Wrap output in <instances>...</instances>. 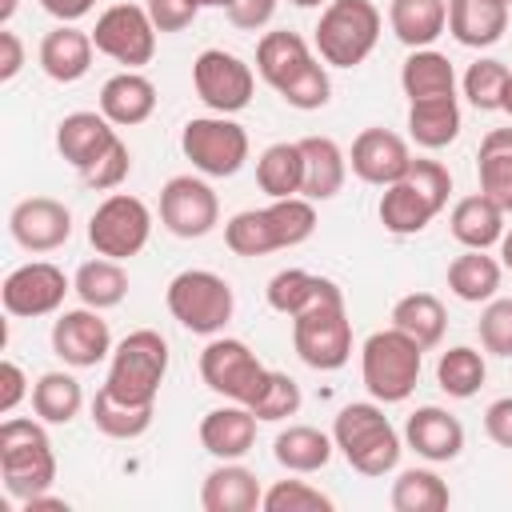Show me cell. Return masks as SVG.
I'll use <instances>...</instances> for the list:
<instances>
[{
    "instance_id": "6da1fadb",
    "label": "cell",
    "mask_w": 512,
    "mask_h": 512,
    "mask_svg": "<svg viewBox=\"0 0 512 512\" xmlns=\"http://www.w3.org/2000/svg\"><path fill=\"white\" fill-rule=\"evenodd\" d=\"M316 232V204L308 196H284L268 208H244L224 224V244L236 256H268L296 248Z\"/></svg>"
},
{
    "instance_id": "7a4b0ae2",
    "label": "cell",
    "mask_w": 512,
    "mask_h": 512,
    "mask_svg": "<svg viewBox=\"0 0 512 512\" xmlns=\"http://www.w3.org/2000/svg\"><path fill=\"white\" fill-rule=\"evenodd\" d=\"M448 192H452V176L440 160H428V156H412L408 172L384 188L380 196V224L392 232V236H416L424 232L448 204Z\"/></svg>"
},
{
    "instance_id": "3957f363",
    "label": "cell",
    "mask_w": 512,
    "mask_h": 512,
    "mask_svg": "<svg viewBox=\"0 0 512 512\" xmlns=\"http://www.w3.org/2000/svg\"><path fill=\"white\" fill-rule=\"evenodd\" d=\"M332 440L336 452L348 460V468H356L360 476H388L404 452V440L384 416L380 400L344 404L332 420Z\"/></svg>"
},
{
    "instance_id": "277c9868",
    "label": "cell",
    "mask_w": 512,
    "mask_h": 512,
    "mask_svg": "<svg viewBox=\"0 0 512 512\" xmlns=\"http://www.w3.org/2000/svg\"><path fill=\"white\" fill-rule=\"evenodd\" d=\"M0 480L4 492L20 504L48 492L56 484V452L44 432V420L28 416H4L0 424Z\"/></svg>"
},
{
    "instance_id": "5b68a950",
    "label": "cell",
    "mask_w": 512,
    "mask_h": 512,
    "mask_svg": "<svg viewBox=\"0 0 512 512\" xmlns=\"http://www.w3.org/2000/svg\"><path fill=\"white\" fill-rule=\"evenodd\" d=\"M420 364H424V348L400 328H380L360 344V380L368 396L380 404L408 400L420 380Z\"/></svg>"
},
{
    "instance_id": "8992f818",
    "label": "cell",
    "mask_w": 512,
    "mask_h": 512,
    "mask_svg": "<svg viewBox=\"0 0 512 512\" xmlns=\"http://www.w3.org/2000/svg\"><path fill=\"white\" fill-rule=\"evenodd\" d=\"M380 8L372 0H328L316 24V56L332 68H356L372 56L380 40Z\"/></svg>"
},
{
    "instance_id": "52a82bcc",
    "label": "cell",
    "mask_w": 512,
    "mask_h": 512,
    "mask_svg": "<svg viewBox=\"0 0 512 512\" xmlns=\"http://www.w3.org/2000/svg\"><path fill=\"white\" fill-rule=\"evenodd\" d=\"M164 304L172 312V320L196 336H220L224 324L236 312V296L232 284L212 272V268H184L168 280L164 288Z\"/></svg>"
},
{
    "instance_id": "ba28073f",
    "label": "cell",
    "mask_w": 512,
    "mask_h": 512,
    "mask_svg": "<svg viewBox=\"0 0 512 512\" xmlns=\"http://www.w3.org/2000/svg\"><path fill=\"white\" fill-rule=\"evenodd\" d=\"M168 376V340L156 328H136L112 348L104 388L128 404H156Z\"/></svg>"
},
{
    "instance_id": "9c48e42d",
    "label": "cell",
    "mask_w": 512,
    "mask_h": 512,
    "mask_svg": "<svg viewBox=\"0 0 512 512\" xmlns=\"http://www.w3.org/2000/svg\"><path fill=\"white\" fill-rule=\"evenodd\" d=\"M180 152L184 160H192V168L200 176H236L248 160V132L244 124H236L232 116H192L180 128Z\"/></svg>"
},
{
    "instance_id": "30bf717a",
    "label": "cell",
    "mask_w": 512,
    "mask_h": 512,
    "mask_svg": "<svg viewBox=\"0 0 512 512\" xmlns=\"http://www.w3.org/2000/svg\"><path fill=\"white\" fill-rule=\"evenodd\" d=\"M292 348L316 372H336L352 356V324L344 296L324 300L300 316H292Z\"/></svg>"
},
{
    "instance_id": "8fae6325",
    "label": "cell",
    "mask_w": 512,
    "mask_h": 512,
    "mask_svg": "<svg viewBox=\"0 0 512 512\" xmlns=\"http://www.w3.org/2000/svg\"><path fill=\"white\" fill-rule=\"evenodd\" d=\"M148 236H152V208L132 192L104 196L88 216V244L96 248V256L132 260L136 252H144Z\"/></svg>"
},
{
    "instance_id": "7c38bea8",
    "label": "cell",
    "mask_w": 512,
    "mask_h": 512,
    "mask_svg": "<svg viewBox=\"0 0 512 512\" xmlns=\"http://www.w3.org/2000/svg\"><path fill=\"white\" fill-rule=\"evenodd\" d=\"M200 380L208 384V392L236 400V404H252V396L260 392V384L268 380V368L260 364V356L236 340V336H212L200 352Z\"/></svg>"
},
{
    "instance_id": "4fadbf2b",
    "label": "cell",
    "mask_w": 512,
    "mask_h": 512,
    "mask_svg": "<svg viewBox=\"0 0 512 512\" xmlns=\"http://www.w3.org/2000/svg\"><path fill=\"white\" fill-rule=\"evenodd\" d=\"M192 88L204 100V108H212L220 116H236L252 104L256 76H252V64H244L236 52L204 48L192 60Z\"/></svg>"
},
{
    "instance_id": "5bb4252c",
    "label": "cell",
    "mask_w": 512,
    "mask_h": 512,
    "mask_svg": "<svg viewBox=\"0 0 512 512\" xmlns=\"http://www.w3.org/2000/svg\"><path fill=\"white\" fill-rule=\"evenodd\" d=\"M92 44L100 56L124 68H144L156 56V24L144 4H112L96 16Z\"/></svg>"
},
{
    "instance_id": "9a60e30c",
    "label": "cell",
    "mask_w": 512,
    "mask_h": 512,
    "mask_svg": "<svg viewBox=\"0 0 512 512\" xmlns=\"http://www.w3.org/2000/svg\"><path fill=\"white\" fill-rule=\"evenodd\" d=\"M72 292V280L52 264V260H28L12 268L0 284V304L16 320H36L60 312L64 296Z\"/></svg>"
},
{
    "instance_id": "2e32d148",
    "label": "cell",
    "mask_w": 512,
    "mask_h": 512,
    "mask_svg": "<svg viewBox=\"0 0 512 512\" xmlns=\"http://www.w3.org/2000/svg\"><path fill=\"white\" fill-rule=\"evenodd\" d=\"M160 224L180 240H200L220 224V200L204 176H172L160 188Z\"/></svg>"
},
{
    "instance_id": "e0dca14e",
    "label": "cell",
    "mask_w": 512,
    "mask_h": 512,
    "mask_svg": "<svg viewBox=\"0 0 512 512\" xmlns=\"http://www.w3.org/2000/svg\"><path fill=\"white\" fill-rule=\"evenodd\" d=\"M112 332H108V320L80 304V308H64L56 320H52V352L68 364V368H96L100 360L112 356Z\"/></svg>"
},
{
    "instance_id": "ac0fdd59",
    "label": "cell",
    "mask_w": 512,
    "mask_h": 512,
    "mask_svg": "<svg viewBox=\"0 0 512 512\" xmlns=\"http://www.w3.org/2000/svg\"><path fill=\"white\" fill-rule=\"evenodd\" d=\"M8 232L24 252H56L72 236V212L52 196H28L12 208Z\"/></svg>"
},
{
    "instance_id": "d6986e66",
    "label": "cell",
    "mask_w": 512,
    "mask_h": 512,
    "mask_svg": "<svg viewBox=\"0 0 512 512\" xmlns=\"http://www.w3.org/2000/svg\"><path fill=\"white\" fill-rule=\"evenodd\" d=\"M412 164V152H408V140L388 132V128H364L352 148H348V168L372 184V188H388L396 184Z\"/></svg>"
},
{
    "instance_id": "ffe728a7",
    "label": "cell",
    "mask_w": 512,
    "mask_h": 512,
    "mask_svg": "<svg viewBox=\"0 0 512 512\" xmlns=\"http://www.w3.org/2000/svg\"><path fill=\"white\" fill-rule=\"evenodd\" d=\"M404 444H408L420 460H428V464H448V460H456V456L464 452V424H460L448 408L424 404V408H416V412L408 416V424H404Z\"/></svg>"
},
{
    "instance_id": "44dd1931",
    "label": "cell",
    "mask_w": 512,
    "mask_h": 512,
    "mask_svg": "<svg viewBox=\"0 0 512 512\" xmlns=\"http://www.w3.org/2000/svg\"><path fill=\"white\" fill-rule=\"evenodd\" d=\"M116 124L104 112H68L56 124V152L84 176L112 144H116Z\"/></svg>"
},
{
    "instance_id": "7402d4cb",
    "label": "cell",
    "mask_w": 512,
    "mask_h": 512,
    "mask_svg": "<svg viewBox=\"0 0 512 512\" xmlns=\"http://www.w3.org/2000/svg\"><path fill=\"white\" fill-rule=\"evenodd\" d=\"M256 424L260 420L252 416L248 404L228 400L224 408L204 412V420H200V444L216 460H244L256 448Z\"/></svg>"
},
{
    "instance_id": "603a6c76",
    "label": "cell",
    "mask_w": 512,
    "mask_h": 512,
    "mask_svg": "<svg viewBox=\"0 0 512 512\" xmlns=\"http://www.w3.org/2000/svg\"><path fill=\"white\" fill-rule=\"evenodd\" d=\"M316 64V52L312 44L300 36V32H288V28H276V32H264L256 40V72L268 88L284 92L304 68Z\"/></svg>"
},
{
    "instance_id": "cb8c5ba5",
    "label": "cell",
    "mask_w": 512,
    "mask_h": 512,
    "mask_svg": "<svg viewBox=\"0 0 512 512\" xmlns=\"http://www.w3.org/2000/svg\"><path fill=\"white\" fill-rule=\"evenodd\" d=\"M264 504V488L252 468L240 460H220L204 484H200V508L204 512H256Z\"/></svg>"
},
{
    "instance_id": "d4e9b609",
    "label": "cell",
    "mask_w": 512,
    "mask_h": 512,
    "mask_svg": "<svg viewBox=\"0 0 512 512\" xmlns=\"http://www.w3.org/2000/svg\"><path fill=\"white\" fill-rule=\"evenodd\" d=\"M92 52H96L92 32H80L76 24H56L52 32H44L36 60H40V68H44L48 80H56V84H76V80L88 76Z\"/></svg>"
},
{
    "instance_id": "484cf974",
    "label": "cell",
    "mask_w": 512,
    "mask_h": 512,
    "mask_svg": "<svg viewBox=\"0 0 512 512\" xmlns=\"http://www.w3.org/2000/svg\"><path fill=\"white\" fill-rule=\"evenodd\" d=\"M100 112L116 128H136L156 112V84L140 68H124L104 80L100 88Z\"/></svg>"
},
{
    "instance_id": "4316f807",
    "label": "cell",
    "mask_w": 512,
    "mask_h": 512,
    "mask_svg": "<svg viewBox=\"0 0 512 512\" xmlns=\"http://www.w3.org/2000/svg\"><path fill=\"white\" fill-rule=\"evenodd\" d=\"M264 296H268V308H272V312H280V316L292 320V316H300V312H308V308H316V304H324V300L344 296V292H340L336 280L316 276V272H308V268H280V272L268 280Z\"/></svg>"
},
{
    "instance_id": "83f0119b",
    "label": "cell",
    "mask_w": 512,
    "mask_h": 512,
    "mask_svg": "<svg viewBox=\"0 0 512 512\" xmlns=\"http://www.w3.org/2000/svg\"><path fill=\"white\" fill-rule=\"evenodd\" d=\"M508 0H448V32L464 48H492L508 28Z\"/></svg>"
},
{
    "instance_id": "f1b7e54d",
    "label": "cell",
    "mask_w": 512,
    "mask_h": 512,
    "mask_svg": "<svg viewBox=\"0 0 512 512\" xmlns=\"http://www.w3.org/2000/svg\"><path fill=\"white\" fill-rule=\"evenodd\" d=\"M300 156H304V188L300 196L316 200H332L344 188L348 176V152L332 140V136H304L300 140Z\"/></svg>"
},
{
    "instance_id": "f546056e",
    "label": "cell",
    "mask_w": 512,
    "mask_h": 512,
    "mask_svg": "<svg viewBox=\"0 0 512 512\" xmlns=\"http://www.w3.org/2000/svg\"><path fill=\"white\" fill-rule=\"evenodd\" d=\"M504 208L496 200H488L484 192H472V196H460L452 204V216H448V232L456 236V244L464 248H492L500 244L504 236Z\"/></svg>"
},
{
    "instance_id": "4dcf8cb0",
    "label": "cell",
    "mask_w": 512,
    "mask_h": 512,
    "mask_svg": "<svg viewBox=\"0 0 512 512\" xmlns=\"http://www.w3.org/2000/svg\"><path fill=\"white\" fill-rule=\"evenodd\" d=\"M336 452V440L332 432H320L312 424H288L276 432L272 440V456L284 472L292 476H308V472H320Z\"/></svg>"
},
{
    "instance_id": "1f68e13d",
    "label": "cell",
    "mask_w": 512,
    "mask_h": 512,
    "mask_svg": "<svg viewBox=\"0 0 512 512\" xmlns=\"http://www.w3.org/2000/svg\"><path fill=\"white\" fill-rule=\"evenodd\" d=\"M388 28L404 48H432L448 32V0H392Z\"/></svg>"
},
{
    "instance_id": "d6a6232c",
    "label": "cell",
    "mask_w": 512,
    "mask_h": 512,
    "mask_svg": "<svg viewBox=\"0 0 512 512\" xmlns=\"http://www.w3.org/2000/svg\"><path fill=\"white\" fill-rule=\"evenodd\" d=\"M500 276H504V264L496 256H488L484 248H464L448 264V292L464 304H488L500 292Z\"/></svg>"
},
{
    "instance_id": "836d02e7",
    "label": "cell",
    "mask_w": 512,
    "mask_h": 512,
    "mask_svg": "<svg viewBox=\"0 0 512 512\" xmlns=\"http://www.w3.org/2000/svg\"><path fill=\"white\" fill-rule=\"evenodd\" d=\"M400 88L412 100H432V96H456V72L452 60L436 48H412L408 60L400 64Z\"/></svg>"
},
{
    "instance_id": "e575fe53",
    "label": "cell",
    "mask_w": 512,
    "mask_h": 512,
    "mask_svg": "<svg viewBox=\"0 0 512 512\" xmlns=\"http://www.w3.org/2000/svg\"><path fill=\"white\" fill-rule=\"evenodd\" d=\"M480 192L512 212V128H488L476 152Z\"/></svg>"
},
{
    "instance_id": "d590c367",
    "label": "cell",
    "mask_w": 512,
    "mask_h": 512,
    "mask_svg": "<svg viewBox=\"0 0 512 512\" xmlns=\"http://www.w3.org/2000/svg\"><path fill=\"white\" fill-rule=\"evenodd\" d=\"M256 184L268 200H284V196H300L304 188V156H300V140H276L256 156Z\"/></svg>"
},
{
    "instance_id": "8d00e7d4",
    "label": "cell",
    "mask_w": 512,
    "mask_h": 512,
    "mask_svg": "<svg viewBox=\"0 0 512 512\" xmlns=\"http://www.w3.org/2000/svg\"><path fill=\"white\" fill-rule=\"evenodd\" d=\"M408 136L428 152L448 148L460 136V104H456V96L412 100L408 104Z\"/></svg>"
},
{
    "instance_id": "74e56055",
    "label": "cell",
    "mask_w": 512,
    "mask_h": 512,
    "mask_svg": "<svg viewBox=\"0 0 512 512\" xmlns=\"http://www.w3.org/2000/svg\"><path fill=\"white\" fill-rule=\"evenodd\" d=\"M72 292L80 296V304L96 308V312H108L116 308L124 296H128V272H124V260H112V256H96V260H84L72 276Z\"/></svg>"
},
{
    "instance_id": "f35d334b",
    "label": "cell",
    "mask_w": 512,
    "mask_h": 512,
    "mask_svg": "<svg viewBox=\"0 0 512 512\" xmlns=\"http://www.w3.org/2000/svg\"><path fill=\"white\" fill-rule=\"evenodd\" d=\"M392 328H400L404 336H412L424 352L436 348L444 340L448 328V312L432 292H408L392 304Z\"/></svg>"
},
{
    "instance_id": "ab89813d",
    "label": "cell",
    "mask_w": 512,
    "mask_h": 512,
    "mask_svg": "<svg viewBox=\"0 0 512 512\" xmlns=\"http://www.w3.org/2000/svg\"><path fill=\"white\" fill-rule=\"evenodd\" d=\"M84 408V388L72 372H44L32 384V412L44 424H72Z\"/></svg>"
},
{
    "instance_id": "60d3db41",
    "label": "cell",
    "mask_w": 512,
    "mask_h": 512,
    "mask_svg": "<svg viewBox=\"0 0 512 512\" xmlns=\"http://www.w3.org/2000/svg\"><path fill=\"white\" fill-rule=\"evenodd\" d=\"M388 500H392L396 512H444L452 504V492L440 480V472H432V468H404L392 480Z\"/></svg>"
},
{
    "instance_id": "b9f144b4",
    "label": "cell",
    "mask_w": 512,
    "mask_h": 512,
    "mask_svg": "<svg viewBox=\"0 0 512 512\" xmlns=\"http://www.w3.org/2000/svg\"><path fill=\"white\" fill-rule=\"evenodd\" d=\"M152 416H156V404H128V400H116L108 388L92 396V424L112 440L144 436L152 428Z\"/></svg>"
},
{
    "instance_id": "7bdbcfd3",
    "label": "cell",
    "mask_w": 512,
    "mask_h": 512,
    "mask_svg": "<svg viewBox=\"0 0 512 512\" xmlns=\"http://www.w3.org/2000/svg\"><path fill=\"white\" fill-rule=\"evenodd\" d=\"M484 376H488L484 352H476L472 344H456V348L440 352V360H436V384L452 400H472L484 388Z\"/></svg>"
},
{
    "instance_id": "ee69618b",
    "label": "cell",
    "mask_w": 512,
    "mask_h": 512,
    "mask_svg": "<svg viewBox=\"0 0 512 512\" xmlns=\"http://www.w3.org/2000/svg\"><path fill=\"white\" fill-rule=\"evenodd\" d=\"M508 80H512V68H508L504 60L480 56V60L468 64L460 88H464V96H468L472 108H480V112H500V108H504V88H508Z\"/></svg>"
},
{
    "instance_id": "f6af8a7d",
    "label": "cell",
    "mask_w": 512,
    "mask_h": 512,
    "mask_svg": "<svg viewBox=\"0 0 512 512\" xmlns=\"http://www.w3.org/2000/svg\"><path fill=\"white\" fill-rule=\"evenodd\" d=\"M300 404H304V396H300V384L288 376V372H276V368H268V380L260 384V392L252 396V416L256 420H268V424H276V420H288V416H296L300 412Z\"/></svg>"
},
{
    "instance_id": "bcb514c9",
    "label": "cell",
    "mask_w": 512,
    "mask_h": 512,
    "mask_svg": "<svg viewBox=\"0 0 512 512\" xmlns=\"http://www.w3.org/2000/svg\"><path fill=\"white\" fill-rule=\"evenodd\" d=\"M264 512H332V496L312 488L308 480H276L264 488Z\"/></svg>"
},
{
    "instance_id": "7dc6e473",
    "label": "cell",
    "mask_w": 512,
    "mask_h": 512,
    "mask_svg": "<svg viewBox=\"0 0 512 512\" xmlns=\"http://www.w3.org/2000/svg\"><path fill=\"white\" fill-rule=\"evenodd\" d=\"M280 100L288 104V108H296V112H316V108H324L328 100H332V80H328V64H312V68H304L284 92H280Z\"/></svg>"
},
{
    "instance_id": "c3c4849f",
    "label": "cell",
    "mask_w": 512,
    "mask_h": 512,
    "mask_svg": "<svg viewBox=\"0 0 512 512\" xmlns=\"http://www.w3.org/2000/svg\"><path fill=\"white\" fill-rule=\"evenodd\" d=\"M480 344L492 356H512V296H492L480 312Z\"/></svg>"
},
{
    "instance_id": "681fc988",
    "label": "cell",
    "mask_w": 512,
    "mask_h": 512,
    "mask_svg": "<svg viewBox=\"0 0 512 512\" xmlns=\"http://www.w3.org/2000/svg\"><path fill=\"white\" fill-rule=\"evenodd\" d=\"M128 172H132V152H128L124 140H116L80 180H84L88 188H96V192H112V188H120V184L128 180Z\"/></svg>"
},
{
    "instance_id": "f907efd6",
    "label": "cell",
    "mask_w": 512,
    "mask_h": 512,
    "mask_svg": "<svg viewBox=\"0 0 512 512\" xmlns=\"http://www.w3.org/2000/svg\"><path fill=\"white\" fill-rule=\"evenodd\" d=\"M144 8L152 16L156 32H184L200 16V8L188 4V0H144Z\"/></svg>"
},
{
    "instance_id": "816d5d0a",
    "label": "cell",
    "mask_w": 512,
    "mask_h": 512,
    "mask_svg": "<svg viewBox=\"0 0 512 512\" xmlns=\"http://www.w3.org/2000/svg\"><path fill=\"white\" fill-rule=\"evenodd\" d=\"M24 396H32L24 368L16 360H0V416H12Z\"/></svg>"
},
{
    "instance_id": "f5cc1de1",
    "label": "cell",
    "mask_w": 512,
    "mask_h": 512,
    "mask_svg": "<svg viewBox=\"0 0 512 512\" xmlns=\"http://www.w3.org/2000/svg\"><path fill=\"white\" fill-rule=\"evenodd\" d=\"M228 24L232 28H244V32H260L272 16H276V0H236L232 8H224Z\"/></svg>"
},
{
    "instance_id": "db71d44e",
    "label": "cell",
    "mask_w": 512,
    "mask_h": 512,
    "mask_svg": "<svg viewBox=\"0 0 512 512\" xmlns=\"http://www.w3.org/2000/svg\"><path fill=\"white\" fill-rule=\"evenodd\" d=\"M484 432L492 444L512 448V396H500L484 408Z\"/></svg>"
},
{
    "instance_id": "11a10c76",
    "label": "cell",
    "mask_w": 512,
    "mask_h": 512,
    "mask_svg": "<svg viewBox=\"0 0 512 512\" xmlns=\"http://www.w3.org/2000/svg\"><path fill=\"white\" fill-rule=\"evenodd\" d=\"M20 68H24V44L12 28H0V84L16 80Z\"/></svg>"
},
{
    "instance_id": "9f6ffc18",
    "label": "cell",
    "mask_w": 512,
    "mask_h": 512,
    "mask_svg": "<svg viewBox=\"0 0 512 512\" xmlns=\"http://www.w3.org/2000/svg\"><path fill=\"white\" fill-rule=\"evenodd\" d=\"M40 8L60 24H76L96 8V0H40Z\"/></svg>"
},
{
    "instance_id": "6f0895ef",
    "label": "cell",
    "mask_w": 512,
    "mask_h": 512,
    "mask_svg": "<svg viewBox=\"0 0 512 512\" xmlns=\"http://www.w3.org/2000/svg\"><path fill=\"white\" fill-rule=\"evenodd\" d=\"M40 508H52V512H68V500H60V496H48V492H40V496L24 500V512H40Z\"/></svg>"
},
{
    "instance_id": "680465c9",
    "label": "cell",
    "mask_w": 512,
    "mask_h": 512,
    "mask_svg": "<svg viewBox=\"0 0 512 512\" xmlns=\"http://www.w3.org/2000/svg\"><path fill=\"white\" fill-rule=\"evenodd\" d=\"M500 264L512 272V228H504V236H500Z\"/></svg>"
},
{
    "instance_id": "91938a15",
    "label": "cell",
    "mask_w": 512,
    "mask_h": 512,
    "mask_svg": "<svg viewBox=\"0 0 512 512\" xmlns=\"http://www.w3.org/2000/svg\"><path fill=\"white\" fill-rule=\"evenodd\" d=\"M16 4L20 0H0V28H8V20L16 16Z\"/></svg>"
},
{
    "instance_id": "94428289",
    "label": "cell",
    "mask_w": 512,
    "mask_h": 512,
    "mask_svg": "<svg viewBox=\"0 0 512 512\" xmlns=\"http://www.w3.org/2000/svg\"><path fill=\"white\" fill-rule=\"evenodd\" d=\"M188 4H196V8H232L236 0H188Z\"/></svg>"
},
{
    "instance_id": "6125c7cd",
    "label": "cell",
    "mask_w": 512,
    "mask_h": 512,
    "mask_svg": "<svg viewBox=\"0 0 512 512\" xmlns=\"http://www.w3.org/2000/svg\"><path fill=\"white\" fill-rule=\"evenodd\" d=\"M288 4H296V8H320V4H328V0H288Z\"/></svg>"
},
{
    "instance_id": "be15d7a7",
    "label": "cell",
    "mask_w": 512,
    "mask_h": 512,
    "mask_svg": "<svg viewBox=\"0 0 512 512\" xmlns=\"http://www.w3.org/2000/svg\"><path fill=\"white\" fill-rule=\"evenodd\" d=\"M500 112H508L512 116V80H508V88H504V108Z\"/></svg>"
},
{
    "instance_id": "e7e4bbea",
    "label": "cell",
    "mask_w": 512,
    "mask_h": 512,
    "mask_svg": "<svg viewBox=\"0 0 512 512\" xmlns=\"http://www.w3.org/2000/svg\"><path fill=\"white\" fill-rule=\"evenodd\" d=\"M508 8H512V0H508Z\"/></svg>"
}]
</instances>
